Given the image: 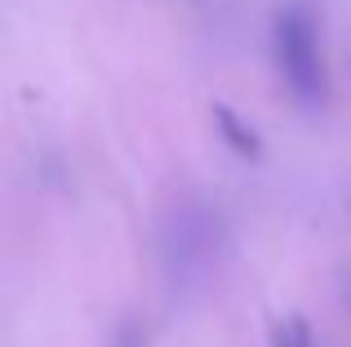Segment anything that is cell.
Instances as JSON below:
<instances>
[{"label":"cell","instance_id":"1","mask_svg":"<svg viewBox=\"0 0 351 347\" xmlns=\"http://www.w3.org/2000/svg\"><path fill=\"white\" fill-rule=\"evenodd\" d=\"M218 250V218L209 214L200 200H178L160 214V259L169 280L187 285V280L205 276Z\"/></svg>","mask_w":351,"mask_h":347},{"label":"cell","instance_id":"2","mask_svg":"<svg viewBox=\"0 0 351 347\" xmlns=\"http://www.w3.org/2000/svg\"><path fill=\"white\" fill-rule=\"evenodd\" d=\"M271 347H316V339H311V325L302 321V316L280 321V325L271 330Z\"/></svg>","mask_w":351,"mask_h":347},{"label":"cell","instance_id":"3","mask_svg":"<svg viewBox=\"0 0 351 347\" xmlns=\"http://www.w3.org/2000/svg\"><path fill=\"white\" fill-rule=\"evenodd\" d=\"M112 347H147V330L134 321V316H125V321L116 325V339H112Z\"/></svg>","mask_w":351,"mask_h":347}]
</instances>
